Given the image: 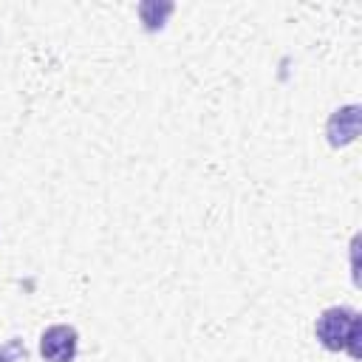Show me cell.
I'll return each mask as SVG.
<instances>
[{
    "label": "cell",
    "mask_w": 362,
    "mask_h": 362,
    "mask_svg": "<svg viewBox=\"0 0 362 362\" xmlns=\"http://www.w3.org/2000/svg\"><path fill=\"white\" fill-rule=\"evenodd\" d=\"M25 359V342L20 337H11L0 345V362H20Z\"/></svg>",
    "instance_id": "5b68a950"
},
{
    "label": "cell",
    "mask_w": 362,
    "mask_h": 362,
    "mask_svg": "<svg viewBox=\"0 0 362 362\" xmlns=\"http://www.w3.org/2000/svg\"><path fill=\"white\" fill-rule=\"evenodd\" d=\"M359 130H362V107L359 105L337 107L325 122V136H328L331 147H348L351 141H356Z\"/></svg>",
    "instance_id": "3957f363"
},
{
    "label": "cell",
    "mask_w": 362,
    "mask_h": 362,
    "mask_svg": "<svg viewBox=\"0 0 362 362\" xmlns=\"http://www.w3.org/2000/svg\"><path fill=\"white\" fill-rule=\"evenodd\" d=\"M79 351V334L74 325L57 322L40 334V354L45 362H74Z\"/></svg>",
    "instance_id": "7a4b0ae2"
},
{
    "label": "cell",
    "mask_w": 362,
    "mask_h": 362,
    "mask_svg": "<svg viewBox=\"0 0 362 362\" xmlns=\"http://www.w3.org/2000/svg\"><path fill=\"white\" fill-rule=\"evenodd\" d=\"M175 11V6L173 3H158V0H144V3H139V20H141V25H144V31H158V28H164V23H167V17Z\"/></svg>",
    "instance_id": "277c9868"
},
{
    "label": "cell",
    "mask_w": 362,
    "mask_h": 362,
    "mask_svg": "<svg viewBox=\"0 0 362 362\" xmlns=\"http://www.w3.org/2000/svg\"><path fill=\"white\" fill-rule=\"evenodd\" d=\"M317 342L325 351H345L354 359H359V339H362V317L348 305H331L325 308L314 322Z\"/></svg>",
    "instance_id": "6da1fadb"
}]
</instances>
